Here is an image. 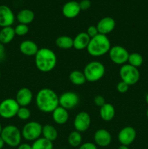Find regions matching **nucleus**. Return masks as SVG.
I'll list each match as a JSON object with an SVG mask.
<instances>
[{
	"label": "nucleus",
	"mask_w": 148,
	"mask_h": 149,
	"mask_svg": "<svg viewBox=\"0 0 148 149\" xmlns=\"http://www.w3.org/2000/svg\"><path fill=\"white\" fill-rule=\"evenodd\" d=\"M36 104L41 111L52 113L59 106V97L54 90L49 88H43L36 94Z\"/></svg>",
	"instance_id": "1"
},
{
	"label": "nucleus",
	"mask_w": 148,
	"mask_h": 149,
	"mask_svg": "<svg viewBox=\"0 0 148 149\" xmlns=\"http://www.w3.org/2000/svg\"><path fill=\"white\" fill-rule=\"evenodd\" d=\"M34 57L36 68L41 72H50L56 66L57 61L56 54L49 48H41Z\"/></svg>",
	"instance_id": "2"
},
{
	"label": "nucleus",
	"mask_w": 148,
	"mask_h": 149,
	"mask_svg": "<svg viewBox=\"0 0 148 149\" xmlns=\"http://www.w3.org/2000/svg\"><path fill=\"white\" fill-rule=\"evenodd\" d=\"M110 48L111 45L108 37L106 35L99 33L90 39L86 49L91 56L100 57L108 53Z\"/></svg>",
	"instance_id": "3"
},
{
	"label": "nucleus",
	"mask_w": 148,
	"mask_h": 149,
	"mask_svg": "<svg viewBox=\"0 0 148 149\" xmlns=\"http://www.w3.org/2000/svg\"><path fill=\"white\" fill-rule=\"evenodd\" d=\"M83 72L86 81L96 82L104 77L105 68L100 61H91L86 65Z\"/></svg>",
	"instance_id": "4"
},
{
	"label": "nucleus",
	"mask_w": 148,
	"mask_h": 149,
	"mask_svg": "<svg viewBox=\"0 0 148 149\" xmlns=\"http://www.w3.org/2000/svg\"><path fill=\"white\" fill-rule=\"evenodd\" d=\"M0 136L4 141V143L10 147H17L21 143V131L15 125H7L3 127Z\"/></svg>",
	"instance_id": "5"
},
{
	"label": "nucleus",
	"mask_w": 148,
	"mask_h": 149,
	"mask_svg": "<svg viewBox=\"0 0 148 149\" xmlns=\"http://www.w3.org/2000/svg\"><path fill=\"white\" fill-rule=\"evenodd\" d=\"M121 81H124L128 85H133L139 81L140 74L137 68L128 64H124L120 67L119 71Z\"/></svg>",
	"instance_id": "6"
},
{
	"label": "nucleus",
	"mask_w": 148,
	"mask_h": 149,
	"mask_svg": "<svg viewBox=\"0 0 148 149\" xmlns=\"http://www.w3.org/2000/svg\"><path fill=\"white\" fill-rule=\"evenodd\" d=\"M42 125L36 121H31L23 126L22 137L28 141H34L42 135Z\"/></svg>",
	"instance_id": "7"
},
{
	"label": "nucleus",
	"mask_w": 148,
	"mask_h": 149,
	"mask_svg": "<svg viewBox=\"0 0 148 149\" xmlns=\"http://www.w3.org/2000/svg\"><path fill=\"white\" fill-rule=\"evenodd\" d=\"M20 106L15 99L6 98L0 103V116L9 119L17 116Z\"/></svg>",
	"instance_id": "8"
},
{
	"label": "nucleus",
	"mask_w": 148,
	"mask_h": 149,
	"mask_svg": "<svg viewBox=\"0 0 148 149\" xmlns=\"http://www.w3.org/2000/svg\"><path fill=\"white\" fill-rule=\"evenodd\" d=\"M109 56L113 63L123 65L128 62L129 53L127 49L120 45H115L110 48Z\"/></svg>",
	"instance_id": "9"
},
{
	"label": "nucleus",
	"mask_w": 148,
	"mask_h": 149,
	"mask_svg": "<svg viewBox=\"0 0 148 149\" xmlns=\"http://www.w3.org/2000/svg\"><path fill=\"white\" fill-rule=\"evenodd\" d=\"M79 101V96L75 92H65L59 97V106L67 110L76 107Z\"/></svg>",
	"instance_id": "10"
},
{
	"label": "nucleus",
	"mask_w": 148,
	"mask_h": 149,
	"mask_svg": "<svg viewBox=\"0 0 148 149\" xmlns=\"http://www.w3.org/2000/svg\"><path fill=\"white\" fill-rule=\"evenodd\" d=\"M91 122L90 115L86 111H81L75 116L73 125L75 130L79 132H84L89 128Z\"/></svg>",
	"instance_id": "11"
},
{
	"label": "nucleus",
	"mask_w": 148,
	"mask_h": 149,
	"mask_svg": "<svg viewBox=\"0 0 148 149\" xmlns=\"http://www.w3.org/2000/svg\"><path fill=\"white\" fill-rule=\"evenodd\" d=\"M136 132L132 127L127 126L120 130L118 135V140L121 145L129 146L135 141Z\"/></svg>",
	"instance_id": "12"
},
{
	"label": "nucleus",
	"mask_w": 148,
	"mask_h": 149,
	"mask_svg": "<svg viewBox=\"0 0 148 149\" xmlns=\"http://www.w3.org/2000/svg\"><path fill=\"white\" fill-rule=\"evenodd\" d=\"M15 22L12 10L7 5H0V27L12 26Z\"/></svg>",
	"instance_id": "13"
},
{
	"label": "nucleus",
	"mask_w": 148,
	"mask_h": 149,
	"mask_svg": "<svg viewBox=\"0 0 148 149\" xmlns=\"http://www.w3.org/2000/svg\"><path fill=\"white\" fill-rule=\"evenodd\" d=\"M96 26L99 33L107 36V34L111 33L115 29V21L111 17H104L97 23Z\"/></svg>",
	"instance_id": "14"
},
{
	"label": "nucleus",
	"mask_w": 148,
	"mask_h": 149,
	"mask_svg": "<svg viewBox=\"0 0 148 149\" xmlns=\"http://www.w3.org/2000/svg\"><path fill=\"white\" fill-rule=\"evenodd\" d=\"M95 144L100 147H107L112 141L111 134L104 129H100L95 132L94 135Z\"/></svg>",
	"instance_id": "15"
},
{
	"label": "nucleus",
	"mask_w": 148,
	"mask_h": 149,
	"mask_svg": "<svg viewBox=\"0 0 148 149\" xmlns=\"http://www.w3.org/2000/svg\"><path fill=\"white\" fill-rule=\"evenodd\" d=\"M79 3L75 1H70L65 3L62 9V15L69 19L74 18L79 15L81 12Z\"/></svg>",
	"instance_id": "16"
},
{
	"label": "nucleus",
	"mask_w": 148,
	"mask_h": 149,
	"mask_svg": "<svg viewBox=\"0 0 148 149\" xmlns=\"http://www.w3.org/2000/svg\"><path fill=\"white\" fill-rule=\"evenodd\" d=\"M15 100L20 106L27 107L33 100V93L30 89L23 87L17 91Z\"/></svg>",
	"instance_id": "17"
},
{
	"label": "nucleus",
	"mask_w": 148,
	"mask_h": 149,
	"mask_svg": "<svg viewBox=\"0 0 148 149\" xmlns=\"http://www.w3.org/2000/svg\"><path fill=\"white\" fill-rule=\"evenodd\" d=\"M20 52L26 56H35L39 51V47L33 41L25 40L19 46Z\"/></svg>",
	"instance_id": "18"
},
{
	"label": "nucleus",
	"mask_w": 148,
	"mask_h": 149,
	"mask_svg": "<svg viewBox=\"0 0 148 149\" xmlns=\"http://www.w3.org/2000/svg\"><path fill=\"white\" fill-rule=\"evenodd\" d=\"M91 38L89 36L86 32L78 33L73 39V47L77 50H82L86 49L89 44Z\"/></svg>",
	"instance_id": "19"
},
{
	"label": "nucleus",
	"mask_w": 148,
	"mask_h": 149,
	"mask_svg": "<svg viewBox=\"0 0 148 149\" xmlns=\"http://www.w3.org/2000/svg\"><path fill=\"white\" fill-rule=\"evenodd\" d=\"M52 119L57 125H64L69 119L68 111L59 106L52 111Z\"/></svg>",
	"instance_id": "20"
},
{
	"label": "nucleus",
	"mask_w": 148,
	"mask_h": 149,
	"mask_svg": "<svg viewBox=\"0 0 148 149\" xmlns=\"http://www.w3.org/2000/svg\"><path fill=\"white\" fill-rule=\"evenodd\" d=\"M115 114V110L114 106L110 103H105L102 107H100V116L104 122H110L114 118Z\"/></svg>",
	"instance_id": "21"
},
{
	"label": "nucleus",
	"mask_w": 148,
	"mask_h": 149,
	"mask_svg": "<svg viewBox=\"0 0 148 149\" xmlns=\"http://www.w3.org/2000/svg\"><path fill=\"white\" fill-rule=\"evenodd\" d=\"M15 36V29L12 26L1 28L0 30V43L7 45L14 39Z\"/></svg>",
	"instance_id": "22"
},
{
	"label": "nucleus",
	"mask_w": 148,
	"mask_h": 149,
	"mask_svg": "<svg viewBox=\"0 0 148 149\" xmlns=\"http://www.w3.org/2000/svg\"><path fill=\"white\" fill-rule=\"evenodd\" d=\"M35 14L32 10L28 9H23L20 10L17 15V20L21 24L28 25L33 21Z\"/></svg>",
	"instance_id": "23"
},
{
	"label": "nucleus",
	"mask_w": 148,
	"mask_h": 149,
	"mask_svg": "<svg viewBox=\"0 0 148 149\" xmlns=\"http://www.w3.org/2000/svg\"><path fill=\"white\" fill-rule=\"evenodd\" d=\"M43 138L48 141L53 142L57 138L58 132L56 128L51 125H46L42 127V135Z\"/></svg>",
	"instance_id": "24"
},
{
	"label": "nucleus",
	"mask_w": 148,
	"mask_h": 149,
	"mask_svg": "<svg viewBox=\"0 0 148 149\" xmlns=\"http://www.w3.org/2000/svg\"><path fill=\"white\" fill-rule=\"evenodd\" d=\"M55 44L60 49H68L73 47V39L68 36H60L55 40Z\"/></svg>",
	"instance_id": "25"
},
{
	"label": "nucleus",
	"mask_w": 148,
	"mask_h": 149,
	"mask_svg": "<svg viewBox=\"0 0 148 149\" xmlns=\"http://www.w3.org/2000/svg\"><path fill=\"white\" fill-rule=\"evenodd\" d=\"M69 79L72 84L75 85H82L86 81L84 72L75 70L73 71L69 75Z\"/></svg>",
	"instance_id": "26"
},
{
	"label": "nucleus",
	"mask_w": 148,
	"mask_h": 149,
	"mask_svg": "<svg viewBox=\"0 0 148 149\" xmlns=\"http://www.w3.org/2000/svg\"><path fill=\"white\" fill-rule=\"evenodd\" d=\"M32 149H53V143L44 138H39L33 141Z\"/></svg>",
	"instance_id": "27"
},
{
	"label": "nucleus",
	"mask_w": 148,
	"mask_h": 149,
	"mask_svg": "<svg viewBox=\"0 0 148 149\" xmlns=\"http://www.w3.org/2000/svg\"><path fill=\"white\" fill-rule=\"evenodd\" d=\"M68 143L72 147H79L82 143V136L81 132L75 130L69 134L68 138Z\"/></svg>",
	"instance_id": "28"
},
{
	"label": "nucleus",
	"mask_w": 148,
	"mask_h": 149,
	"mask_svg": "<svg viewBox=\"0 0 148 149\" xmlns=\"http://www.w3.org/2000/svg\"><path fill=\"white\" fill-rule=\"evenodd\" d=\"M144 62L143 57L140 54L137 52H133V53L129 54L128 63L129 65L135 67V68H139V66L142 65Z\"/></svg>",
	"instance_id": "29"
},
{
	"label": "nucleus",
	"mask_w": 148,
	"mask_h": 149,
	"mask_svg": "<svg viewBox=\"0 0 148 149\" xmlns=\"http://www.w3.org/2000/svg\"><path fill=\"white\" fill-rule=\"evenodd\" d=\"M30 111L27 107H23L20 106L19 110L17 111V116L21 120H28L30 117Z\"/></svg>",
	"instance_id": "30"
},
{
	"label": "nucleus",
	"mask_w": 148,
	"mask_h": 149,
	"mask_svg": "<svg viewBox=\"0 0 148 149\" xmlns=\"http://www.w3.org/2000/svg\"><path fill=\"white\" fill-rule=\"evenodd\" d=\"M16 36H23L27 34L29 31V28L28 25L25 24H21V23H19L18 25L15 26V28H14Z\"/></svg>",
	"instance_id": "31"
},
{
	"label": "nucleus",
	"mask_w": 148,
	"mask_h": 149,
	"mask_svg": "<svg viewBox=\"0 0 148 149\" xmlns=\"http://www.w3.org/2000/svg\"><path fill=\"white\" fill-rule=\"evenodd\" d=\"M117 90L120 93H126L129 90V85H128L124 81H120L117 84Z\"/></svg>",
	"instance_id": "32"
},
{
	"label": "nucleus",
	"mask_w": 148,
	"mask_h": 149,
	"mask_svg": "<svg viewBox=\"0 0 148 149\" xmlns=\"http://www.w3.org/2000/svg\"><path fill=\"white\" fill-rule=\"evenodd\" d=\"M86 33L89 35L90 38H93L94 36H97V34H99V32L98 30L97 29V26H90L87 29L86 31Z\"/></svg>",
	"instance_id": "33"
},
{
	"label": "nucleus",
	"mask_w": 148,
	"mask_h": 149,
	"mask_svg": "<svg viewBox=\"0 0 148 149\" xmlns=\"http://www.w3.org/2000/svg\"><path fill=\"white\" fill-rule=\"evenodd\" d=\"M94 103L97 106L102 107V106L105 103V100H104L103 96L100 95H96L95 97H94Z\"/></svg>",
	"instance_id": "34"
},
{
	"label": "nucleus",
	"mask_w": 148,
	"mask_h": 149,
	"mask_svg": "<svg viewBox=\"0 0 148 149\" xmlns=\"http://www.w3.org/2000/svg\"><path fill=\"white\" fill-rule=\"evenodd\" d=\"M79 3L80 8L81 10H87L90 8L91 5V3L90 0H81Z\"/></svg>",
	"instance_id": "35"
},
{
	"label": "nucleus",
	"mask_w": 148,
	"mask_h": 149,
	"mask_svg": "<svg viewBox=\"0 0 148 149\" xmlns=\"http://www.w3.org/2000/svg\"><path fill=\"white\" fill-rule=\"evenodd\" d=\"M78 149H97V146L95 143L91 142H86L81 144Z\"/></svg>",
	"instance_id": "36"
},
{
	"label": "nucleus",
	"mask_w": 148,
	"mask_h": 149,
	"mask_svg": "<svg viewBox=\"0 0 148 149\" xmlns=\"http://www.w3.org/2000/svg\"><path fill=\"white\" fill-rule=\"evenodd\" d=\"M5 58V48L4 45L0 43V61H2Z\"/></svg>",
	"instance_id": "37"
},
{
	"label": "nucleus",
	"mask_w": 148,
	"mask_h": 149,
	"mask_svg": "<svg viewBox=\"0 0 148 149\" xmlns=\"http://www.w3.org/2000/svg\"><path fill=\"white\" fill-rule=\"evenodd\" d=\"M17 149H32V146L30 144L25 143H20L17 146Z\"/></svg>",
	"instance_id": "38"
},
{
	"label": "nucleus",
	"mask_w": 148,
	"mask_h": 149,
	"mask_svg": "<svg viewBox=\"0 0 148 149\" xmlns=\"http://www.w3.org/2000/svg\"><path fill=\"white\" fill-rule=\"evenodd\" d=\"M4 141H3V139L1 138V137L0 136V149H2L4 148Z\"/></svg>",
	"instance_id": "39"
},
{
	"label": "nucleus",
	"mask_w": 148,
	"mask_h": 149,
	"mask_svg": "<svg viewBox=\"0 0 148 149\" xmlns=\"http://www.w3.org/2000/svg\"><path fill=\"white\" fill-rule=\"evenodd\" d=\"M118 149H129V147L126 146H123V145H120V146L118 147Z\"/></svg>",
	"instance_id": "40"
},
{
	"label": "nucleus",
	"mask_w": 148,
	"mask_h": 149,
	"mask_svg": "<svg viewBox=\"0 0 148 149\" xmlns=\"http://www.w3.org/2000/svg\"><path fill=\"white\" fill-rule=\"evenodd\" d=\"M2 129H3V127H2V126H1V123H0V135H1V131H2Z\"/></svg>",
	"instance_id": "41"
},
{
	"label": "nucleus",
	"mask_w": 148,
	"mask_h": 149,
	"mask_svg": "<svg viewBox=\"0 0 148 149\" xmlns=\"http://www.w3.org/2000/svg\"><path fill=\"white\" fill-rule=\"evenodd\" d=\"M146 102H147V103L148 104V93H147V95H146Z\"/></svg>",
	"instance_id": "42"
},
{
	"label": "nucleus",
	"mask_w": 148,
	"mask_h": 149,
	"mask_svg": "<svg viewBox=\"0 0 148 149\" xmlns=\"http://www.w3.org/2000/svg\"><path fill=\"white\" fill-rule=\"evenodd\" d=\"M147 118H148V109H147Z\"/></svg>",
	"instance_id": "43"
},
{
	"label": "nucleus",
	"mask_w": 148,
	"mask_h": 149,
	"mask_svg": "<svg viewBox=\"0 0 148 149\" xmlns=\"http://www.w3.org/2000/svg\"><path fill=\"white\" fill-rule=\"evenodd\" d=\"M0 77H1V72H0Z\"/></svg>",
	"instance_id": "44"
}]
</instances>
